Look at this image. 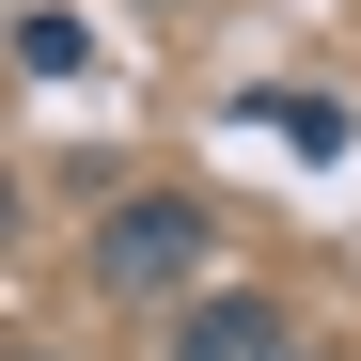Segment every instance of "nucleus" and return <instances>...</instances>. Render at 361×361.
<instances>
[{
    "instance_id": "nucleus-1",
    "label": "nucleus",
    "mask_w": 361,
    "mask_h": 361,
    "mask_svg": "<svg viewBox=\"0 0 361 361\" xmlns=\"http://www.w3.org/2000/svg\"><path fill=\"white\" fill-rule=\"evenodd\" d=\"M189 267H204V204H173V189L110 204V235H94V283H110V298H173Z\"/></svg>"
},
{
    "instance_id": "nucleus-3",
    "label": "nucleus",
    "mask_w": 361,
    "mask_h": 361,
    "mask_svg": "<svg viewBox=\"0 0 361 361\" xmlns=\"http://www.w3.org/2000/svg\"><path fill=\"white\" fill-rule=\"evenodd\" d=\"M267 361H314V345H267Z\"/></svg>"
},
{
    "instance_id": "nucleus-5",
    "label": "nucleus",
    "mask_w": 361,
    "mask_h": 361,
    "mask_svg": "<svg viewBox=\"0 0 361 361\" xmlns=\"http://www.w3.org/2000/svg\"><path fill=\"white\" fill-rule=\"evenodd\" d=\"M157 16H173V0H157Z\"/></svg>"
},
{
    "instance_id": "nucleus-2",
    "label": "nucleus",
    "mask_w": 361,
    "mask_h": 361,
    "mask_svg": "<svg viewBox=\"0 0 361 361\" xmlns=\"http://www.w3.org/2000/svg\"><path fill=\"white\" fill-rule=\"evenodd\" d=\"M267 345H298V330L267 314V298H204V314L173 330V361H267Z\"/></svg>"
},
{
    "instance_id": "nucleus-4",
    "label": "nucleus",
    "mask_w": 361,
    "mask_h": 361,
    "mask_svg": "<svg viewBox=\"0 0 361 361\" xmlns=\"http://www.w3.org/2000/svg\"><path fill=\"white\" fill-rule=\"evenodd\" d=\"M0 361H47V345H0Z\"/></svg>"
}]
</instances>
